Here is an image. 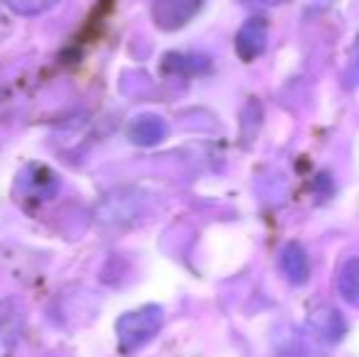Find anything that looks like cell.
<instances>
[{
    "label": "cell",
    "instance_id": "3957f363",
    "mask_svg": "<svg viewBox=\"0 0 359 357\" xmlns=\"http://www.w3.org/2000/svg\"><path fill=\"white\" fill-rule=\"evenodd\" d=\"M201 8V0H154V20L159 27L176 29L186 25Z\"/></svg>",
    "mask_w": 359,
    "mask_h": 357
},
{
    "label": "cell",
    "instance_id": "277c9868",
    "mask_svg": "<svg viewBox=\"0 0 359 357\" xmlns=\"http://www.w3.org/2000/svg\"><path fill=\"white\" fill-rule=\"evenodd\" d=\"M25 325V314L15 299L0 301V357H5L18 343L20 330Z\"/></svg>",
    "mask_w": 359,
    "mask_h": 357
},
{
    "label": "cell",
    "instance_id": "5b68a950",
    "mask_svg": "<svg viewBox=\"0 0 359 357\" xmlns=\"http://www.w3.org/2000/svg\"><path fill=\"white\" fill-rule=\"evenodd\" d=\"M130 140L135 144H142V147H151V144H159L161 140H166L169 128L159 115H142V118L133 120L128 130Z\"/></svg>",
    "mask_w": 359,
    "mask_h": 357
},
{
    "label": "cell",
    "instance_id": "9c48e42d",
    "mask_svg": "<svg viewBox=\"0 0 359 357\" xmlns=\"http://www.w3.org/2000/svg\"><path fill=\"white\" fill-rule=\"evenodd\" d=\"M5 3L18 15H39V13H47L49 8H54L57 0H5Z\"/></svg>",
    "mask_w": 359,
    "mask_h": 357
},
{
    "label": "cell",
    "instance_id": "52a82bcc",
    "mask_svg": "<svg viewBox=\"0 0 359 357\" xmlns=\"http://www.w3.org/2000/svg\"><path fill=\"white\" fill-rule=\"evenodd\" d=\"M337 291L350 306L359 309V257H350L340 267L337 276Z\"/></svg>",
    "mask_w": 359,
    "mask_h": 357
},
{
    "label": "cell",
    "instance_id": "30bf717a",
    "mask_svg": "<svg viewBox=\"0 0 359 357\" xmlns=\"http://www.w3.org/2000/svg\"><path fill=\"white\" fill-rule=\"evenodd\" d=\"M266 3H271V5H276V3H281V0H266Z\"/></svg>",
    "mask_w": 359,
    "mask_h": 357
},
{
    "label": "cell",
    "instance_id": "ba28073f",
    "mask_svg": "<svg viewBox=\"0 0 359 357\" xmlns=\"http://www.w3.org/2000/svg\"><path fill=\"white\" fill-rule=\"evenodd\" d=\"M347 325L345 321L340 318V314L337 311H327V314H323L320 318V335L327 340V343H337V340L345 335Z\"/></svg>",
    "mask_w": 359,
    "mask_h": 357
},
{
    "label": "cell",
    "instance_id": "6da1fadb",
    "mask_svg": "<svg viewBox=\"0 0 359 357\" xmlns=\"http://www.w3.org/2000/svg\"><path fill=\"white\" fill-rule=\"evenodd\" d=\"M161 323H164V311L159 306H142V309L133 311V314H125L118 321L120 348L125 353H133V350L142 348V345H147L159 333Z\"/></svg>",
    "mask_w": 359,
    "mask_h": 357
},
{
    "label": "cell",
    "instance_id": "8992f818",
    "mask_svg": "<svg viewBox=\"0 0 359 357\" xmlns=\"http://www.w3.org/2000/svg\"><path fill=\"white\" fill-rule=\"evenodd\" d=\"M281 269H284L286 279L291 284H306L308 276H311V264H308L306 250L298 243H288L281 250Z\"/></svg>",
    "mask_w": 359,
    "mask_h": 357
},
{
    "label": "cell",
    "instance_id": "7a4b0ae2",
    "mask_svg": "<svg viewBox=\"0 0 359 357\" xmlns=\"http://www.w3.org/2000/svg\"><path fill=\"white\" fill-rule=\"evenodd\" d=\"M266 37H269V29H266V22L262 18H252L247 20L240 27L235 37V49L237 57L242 62H255L257 57H262L266 49Z\"/></svg>",
    "mask_w": 359,
    "mask_h": 357
}]
</instances>
